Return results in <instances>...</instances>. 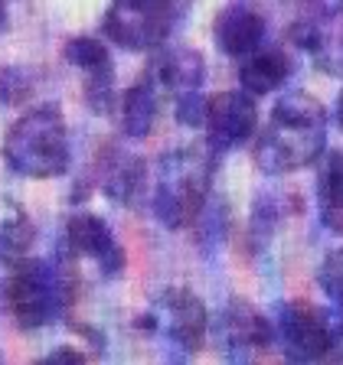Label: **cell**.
Wrapping results in <instances>:
<instances>
[{
    "mask_svg": "<svg viewBox=\"0 0 343 365\" xmlns=\"http://www.w3.org/2000/svg\"><path fill=\"white\" fill-rule=\"evenodd\" d=\"M4 23H7V10H4V4H0V30H4Z\"/></svg>",
    "mask_w": 343,
    "mask_h": 365,
    "instance_id": "d4e9b609",
    "label": "cell"
},
{
    "mask_svg": "<svg viewBox=\"0 0 343 365\" xmlns=\"http://www.w3.org/2000/svg\"><path fill=\"white\" fill-rule=\"evenodd\" d=\"M206 140L209 150H232L259 128V108L249 91H219L206 101Z\"/></svg>",
    "mask_w": 343,
    "mask_h": 365,
    "instance_id": "52a82bcc",
    "label": "cell"
},
{
    "mask_svg": "<svg viewBox=\"0 0 343 365\" xmlns=\"http://www.w3.org/2000/svg\"><path fill=\"white\" fill-rule=\"evenodd\" d=\"M320 287L327 290V297L334 304L343 307V251H330L324 264H320Z\"/></svg>",
    "mask_w": 343,
    "mask_h": 365,
    "instance_id": "d6986e66",
    "label": "cell"
},
{
    "mask_svg": "<svg viewBox=\"0 0 343 365\" xmlns=\"http://www.w3.org/2000/svg\"><path fill=\"white\" fill-rule=\"evenodd\" d=\"M317 205H320V222L343 235V153H330L327 167L320 173L317 182Z\"/></svg>",
    "mask_w": 343,
    "mask_h": 365,
    "instance_id": "2e32d148",
    "label": "cell"
},
{
    "mask_svg": "<svg viewBox=\"0 0 343 365\" xmlns=\"http://www.w3.org/2000/svg\"><path fill=\"white\" fill-rule=\"evenodd\" d=\"M66 238H69V248L76 255H82V258H91L105 274H118L124 267L121 245H118L111 228L99 215H89V212L72 215L66 228Z\"/></svg>",
    "mask_w": 343,
    "mask_h": 365,
    "instance_id": "9c48e42d",
    "label": "cell"
},
{
    "mask_svg": "<svg viewBox=\"0 0 343 365\" xmlns=\"http://www.w3.org/2000/svg\"><path fill=\"white\" fill-rule=\"evenodd\" d=\"M105 192L111 199H121V202H131L134 192L141 190V182H144V163L128 153H121L118 160H111L105 167Z\"/></svg>",
    "mask_w": 343,
    "mask_h": 365,
    "instance_id": "e0dca14e",
    "label": "cell"
},
{
    "mask_svg": "<svg viewBox=\"0 0 343 365\" xmlns=\"http://www.w3.org/2000/svg\"><path fill=\"white\" fill-rule=\"evenodd\" d=\"M33 242V225L26 222L23 212H14L7 219H0V261H14L20 264L26 248Z\"/></svg>",
    "mask_w": 343,
    "mask_h": 365,
    "instance_id": "ac0fdd59",
    "label": "cell"
},
{
    "mask_svg": "<svg viewBox=\"0 0 343 365\" xmlns=\"http://www.w3.org/2000/svg\"><path fill=\"white\" fill-rule=\"evenodd\" d=\"M66 59L76 68H82L85 76V95H89L95 111H105L111 101V85H114V66L108 49L91 36H79L66 46Z\"/></svg>",
    "mask_w": 343,
    "mask_h": 365,
    "instance_id": "30bf717a",
    "label": "cell"
},
{
    "mask_svg": "<svg viewBox=\"0 0 343 365\" xmlns=\"http://www.w3.org/2000/svg\"><path fill=\"white\" fill-rule=\"evenodd\" d=\"M69 304V281L56 264L46 261H26L16 264L7 284V307L16 327L36 329L56 317Z\"/></svg>",
    "mask_w": 343,
    "mask_h": 365,
    "instance_id": "277c9868",
    "label": "cell"
},
{
    "mask_svg": "<svg viewBox=\"0 0 343 365\" xmlns=\"http://www.w3.org/2000/svg\"><path fill=\"white\" fill-rule=\"evenodd\" d=\"M154 319H160V327L167 329V336L187 352H197L203 346V336H206V307L197 294L183 287H174L167 294L160 297V313Z\"/></svg>",
    "mask_w": 343,
    "mask_h": 365,
    "instance_id": "ba28073f",
    "label": "cell"
},
{
    "mask_svg": "<svg viewBox=\"0 0 343 365\" xmlns=\"http://www.w3.org/2000/svg\"><path fill=\"white\" fill-rule=\"evenodd\" d=\"M69 157H72V147H69L66 118L53 105H39L20 114L4 140L7 167L30 180H53L66 173Z\"/></svg>",
    "mask_w": 343,
    "mask_h": 365,
    "instance_id": "7a4b0ae2",
    "label": "cell"
},
{
    "mask_svg": "<svg viewBox=\"0 0 343 365\" xmlns=\"http://www.w3.org/2000/svg\"><path fill=\"white\" fill-rule=\"evenodd\" d=\"M301 4H304V14L311 16V23L343 16V0H301Z\"/></svg>",
    "mask_w": 343,
    "mask_h": 365,
    "instance_id": "7402d4cb",
    "label": "cell"
},
{
    "mask_svg": "<svg viewBox=\"0 0 343 365\" xmlns=\"http://www.w3.org/2000/svg\"><path fill=\"white\" fill-rule=\"evenodd\" d=\"M183 0H111L105 33L124 49H154L167 39Z\"/></svg>",
    "mask_w": 343,
    "mask_h": 365,
    "instance_id": "5b68a950",
    "label": "cell"
},
{
    "mask_svg": "<svg viewBox=\"0 0 343 365\" xmlns=\"http://www.w3.org/2000/svg\"><path fill=\"white\" fill-rule=\"evenodd\" d=\"M216 46L232 59H245L265 39V20L249 7H226L216 16Z\"/></svg>",
    "mask_w": 343,
    "mask_h": 365,
    "instance_id": "8fae6325",
    "label": "cell"
},
{
    "mask_svg": "<svg viewBox=\"0 0 343 365\" xmlns=\"http://www.w3.org/2000/svg\"><path fill=\"white\" fill-rule=\"evenodd\" d=\"M337 124H340V130H343V91H340V98H337Z\"/></svg>",
    "mask_w": 343,
    "mask_h": 365,
    "instance_id": "cb8c5ba5",
    "label": "cell"
},
{
    "mask_svg": "<svg viewBox=\"0 0 343 365\" xmlns=\"http://www.w3.org/2000/svg\"><path fill=\"white\" fill-rule=\"evenodd\" d=\"M272 336H274L272 323L255 307L242 304V300L229 304L226 313H222V339L229 346H236V349H262V346L272 342Z\"/></svg>",
    "mask_w": 343,
    "mask_h": 365,
    "instance_id": "4fadbf2b",
    "label": "cell"
},
{
    "mask_svg": "<svg viewBox=\"0 0 343 365\" xmlns=\"http://www.w3.org/2000/svg\"><path fill=\"white\" fill-rule=\"evenodd\" d=\"M36 365H82V356H79L76 349H56L46 359H39Z\"/></svg>",
    "mask_w": 343,
    "mask_h": 365,
    "instance_id": "603a6c76",
    "label": "cell"
},
{
    "mask_svg": "<svg viewBox=\"0 0 343 365\" xmlns=\"http://www.w3.org/2000/svg\"><path fill=\"white\" fill-rule=\"evenodd\" d=\"M177 121L187 124V128H203L206 124V98L199 91H190V95L177 98Z\"/></svg>",
    "mask_w": 343,
    "mask_h": 365,
    "instance_id": "ffe728a7",
    "label": "cell"
},
{
    "mask_svg": "<svg viewBox=\"0 0 343 365\" xmlns=\"http://www.w3.org/2000/svg\"><path fill=\"white\" fill-rule=\"evenodd\" d=\"M147 76L164 91H174L177 98H180V95L199 91V85L206 78V62L197 49H170V53H164L154 62Z\"/></svg>",
    "mask_w": 343,
    "mask_h": 365,
    "instance_id": "7c38bea8",
    "label": "cell"
},
{
    "mask_svg": "<svg viewBox=\"0 0 343 365\" xmlns=\"http://www.w3.org/2000/svg\"><path fill=\"white\" fill-rule=\"evenodd\" d=\"M327 144V111L311 91H284L272 108L268 128L255 137V167L284 176L307 167Z\"/></svg>",
    "mask_w": 343,
    "mask_h": 365,
    "instance_id": "6da1fadb",
    "label": "cell"
},
{
    "mask_svg": "<svg viewBox=\"0 0 343 365\" xmlns=\"http://www.w3.org/2000/svg\"><path fill=\"white\" fill-rule=\"evenodd\" d=\"M288 72H291V59L282 49H262L259 46L255 53L242 59L239 78H242V88L255 98V95H268V91L282 88Z\"/></svg>",
    "mask_w": 343,
    "mask_h": 365,
    "instance_id": "5bb4252c",
    "label": "cell"
},
{
    "mask_svg": "<svg viewBox=\"0 0 343 365\" xmlns=\"http://www.w3.org/2000/svg\"><path fill=\"white\" fill-rule=\"evenodd\" d=\"M278 336H282L284 349L294 362H320L327 359L337 342V329L330 317L317 307L294 300L284 304L278 313Z\"/></svg>",
    "mask_w": 343,
    "mask_h": 365,
    "instance_id": "8992f818",
    "label": "cell"
},
{
    "mask_svg": "<svg viewBox=\"0 0 343 365\" xmlns=\"http://www.w3.org/2000/svg\"><path fill=\"white\" fill-rule=\"evenodd\" d=\"M209 157L197 150L167 153L157 167V186H154V212L164 225L183 228L203 212L206 192H209Z\"/></svg>",
    "mask_w": 343,
    "mask_h": 365,
    "instance_id": "3957f363",
    "label": "cell"
},
{
    "mask_svg": "<svg viewBox=\"0 0 343 365\" xmlns=\"http://www.w3.org/2000/svg\"><path fill=\"white\" fill-rule=\"evenodd\" d=\"M157 101H160V85L151 76L134 82L124 91L121 101V128L131 137H147L154 121H157Z\"/></svg>",
    "mask_w": 343,
    "mask_h": 365,
    "instance_id": "9a60e30c",
    "label": "cell"
},
{
    "mask_svg": "<svg viewBox=\"0 0 343 365\" xmlns=\"http://www.w3.org/2000/svg\"><path fill=\"white\" fill-rule=\"evenodd\" d=\"M30 95V78H23L20 68H7V72H0V101H23Z\"/></svg>",
    "mask_w": 343,
    "mask_h": 365,
    "instance_id": "44dd1931",
    "label": "cell"
}]
</instances>
